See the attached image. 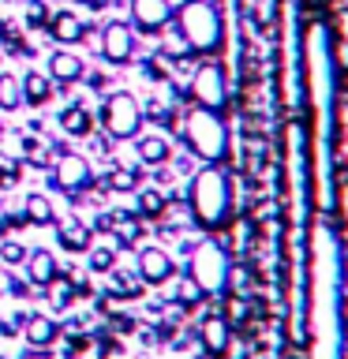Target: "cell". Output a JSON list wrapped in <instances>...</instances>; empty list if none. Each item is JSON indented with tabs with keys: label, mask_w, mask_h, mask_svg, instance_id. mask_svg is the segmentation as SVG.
I'll use <instances>...</instances> for the list:
<instances>
[{
	"label": "cell",
	"mask_w": 348,
	"mask_h": 359,
	"mask_svg": "<svg viewBox=\"0 0 348 359\" xmlns=\"http://www.w3.org/2000/svg\"><path fill=\"white\" fill-rule=\"evenodd\" d=\"M307 269V337L311 359H341V243L326 221L311 224Z\"/></svg>",
	"instance_id": "1"
},
{
	"label": "cell",
	"mask_w": 348,
	"mask_h": 359,
	"mask_svg": "<svg viewBox=\"0 0 348 359\" xmlns=\"http://www.w3.org/2000/svg\"><path fill=\"white\" fill-rule=\"evenodd\" d=\"M187 202L202 229H225L232 217V180L221 165H202L187 184Z\"/></svg>",
	"instance_id": "2"
},
{
	"label": "cell",
	"mask_w": 348,
	"mask_h": 359,
	"mask_svg": "<svg viewBox=\"0 0 348 359\" xmlns=\"http://www.w3.org/2000/svg\"><path fill=\"white\" fill-rule=\"evenodd\" d=\"M281 105L296 112L303 105V38L300 0H281Z\"/></svg>",
	"instance_id": "3"
},
{
	"label": "cell",
	"mask_w": 348,
	"mask_h": 359,
	"mask_svg": "<svg viewBox=\"0 0 348 359\" xmlns=\"http://www.w3.org/2000/svg\"><path fill=\"white\" fill-rule=\"evenodd\" d=\"M285 198L292 229H303L311 210V165H307V135L300 123H285Z\"/></svg>",
	"instance_id": "4"
},
{
	"label": "cell",
	"mask_w": 348,
	"mask_h": 359,
	"mask_svg": "<svg viewBox=\"0 0 348 359\" xmlns=\"http://www.w3.org/2000/svg\"><path fill=\"white\" fill-rule=\"evenodd\" d=\"M176 34L191 53H213L225 41V19L210 0H184L176 8Z\"/></svg>",
	"instance_id": "5"
},
{
	"label": "cell",
	"mask_w": 348,
	"mask_h": 359,
	"mask_svg": "<svg viewBox=\"0 0 348 359\" xmlns=\"http://www.w3.org/2000/svg\"><path fill=\"white\" fill-rule=\"evenodd\" d=\"M184 139L191 146V154L202 157L206 165H221L225 154H229V128H225L221 112L195 105L184 116Z\"/></svg>",
	"instance_id": "6"
},
{
	"label": "cell",
	"mask_w": 348,
	"mask_h": 359,
	"mask_svg": "<svg viewBox=\"0 0 348 359\" xmlns=\"http://www.w3.org/2000/svg\"><path fill=\"white\" fill-rule=\"evenodd\" d=\"M187 277L199 285L202 296H221L229 288V277H232V262H229V251L213 240H202L195 251H191V262H187Z\"/></svg>",
	"instance_id": "7"
},
{
	"label": "cell",
	"mask_w": 348,
	"mask_h": 359,
	"mask_svg": "<svg viewBox=\"0 0 348 359\" xmlns=\"http://www.w3.org/2000/svg\"><path fill=\"white\" fill-rule=\"evenodd\" d=\"M146 120V112L139 105V97L131 94V90H112V94L105 97V105H101V123H105L109 139H135Z\"/></svg>",
	"instance_id": "8"
},
{
	"label": "cell",
	"mask_w": 348,
	"mask_h": 359,
	"mask_svg": "<svg viewBox=\"0 0 348 359\" xmlns=\"http://www.w3.org/2000/svg\"><path fill=\"white\" fill-rule=\"evenodd\" d=\"M191 97H195L199 109H210V112H221L229 105V72L221 64H199L195 75H191Z\"/></svg>",
	"instance_id": "9"
},
{
	"label": "cell",
	"mask_w": 348,
	"mask_h": 359,
	"mask_svg": "<svg viewBox=\"0 0 348 359\" xmlns=\"http://www.w3.org/2000/svg\"><path fill=\"white\" fill-rule=\"evenodd\" d=\"M94 184V168L83 154H64L53 168V187H60L64 195H83Z\"/></svg>",
	"instance_id": "10"
},
{
	"label": "cell",
	"mask_w": 348,
	"mask_h": 359,
	"mask_svg": "<svg viewBox=\"0 0 348 359\" xmlns=\"http://www.w3.org/2000/svg\"><path fill=\"white\" fill-rule=\"evenodd\" d=\"M101 56L109 64H128L135 56V30L123 19H109L101 27Z\"/></svg>",
	"instance_id": "11"
},
{
	"label": "cell",
	"mask_w": 348,
	"mask_h": 359,
	"mask_svg": "<svg viewBox=\"0 0 348 359\" xmlns=\"http://www.w3.org/2000/svg\"><path fill=\"white\" fill-rule=\"evenodd\" d=\"M176 273V262L173 255L165 251V247H142L139 251V280L142 285H168Z\"/></svg>",
	"instance_id": "12"
},
{
	"label": "cell",
	"mask_w": 348,
	"mask_h": 359,
	"mask_svg": "<svg viewBox=\"0 0 348 359\" xmlns=\"http://www.w3.org/2000/svg\"><path fill=\"white\" fill-rule=\"evenodd\" d=\"M131 27L135 30H146V34H157L173 22V4L168 0H131Z\"/></svg>",
	"instance_id": "13"
},
{
	"label": "cell",
	"mask_w": 348,
	"mask_h": 359,
	"mask_svg": "<svg viewBox=\"0 0 348 359\" xmlns=\"http://www.w3.org/2000/svg\"><path fill=\"white\" fill-rule=\"evenodd\" d=\"M53 79V83H64V86H72V83H79V79L86 75V67H83V60H79L75 53H67V49H56L53 56H49V72H45Z\"/></svg>",
	"instance_id": "14"
},
{
	"label": "cell",
	"mask_w": 348,
	"mask_h": 359,
	"mask_svg": "<svg viewBox=\"0 0 348 359\" xmlns=\"http://www.w3.org/2000/svg\"><path fill=\"white\" fill-rule=\"evenodd\" d=\"M333 165L348 168V97L333 105Z\"/></svg>",
	"instance_id": "15"
},
{
	"label": "cell",
	"mask_w": 348,
	"mask_h": 359,
	"mask_svg": "<svg viewBox=\"0 0 348 359\" xmlns=\"http://www.w3.org/2000/svg\"><path fill=\"white\" fill-rule=\"evenodd\" d=\"M56 240H60L64 251H90V224L79 217H67L64 224H56Z\"/></svg>",
	"instance_id": "16"
},
{
	"label": "cell",
	"mask_w": 348,
	"mask_h": 359,
	"mask_svg": "<svg viewBox=\"0 0 348 359\" xmlns=\"http://www.w3.org/2000/svg\"><path fill=\"white\" fill-rule=\"evenodd\" d=\"M19 83H22V105H49V101H53V79L41 75L38 67L27 72Z\"/></svg>",
	"instance_id": "17"
},
{
	"label": "cell",
	"mask_w": 348,
	"mask_h": 359,
	"mask_svg": "<svg viewBox=\"0 0 348 359\" xmlns=\"http://www.w3.org/2000/svg\"><path fill=\"white\" fill-rule=\"evenodd\" d=\"M49 30H53V38L60 41V45H72V41H83V34H86V27H83V19L75 15V11H56V15L49 19Z\"/></svg>",
	"instance_id": "18"
},
{
	"label": "cell",
	"mask_w": 348,
	"mask_h": 359,
	"mask_svg": "<svg viewBox=\"0 0 348 359\" xmlns=\"http://www.w3.org/2000/svg\"><path fill=\"white\" fill-rule=\"evenodd\" d=\"M27 277H30V285H53V280H56V258H53V251H45V247L30 251L27 255Z\"/></svg>",
	"instance_id": "19"
},
{
	"label": "cell",
	"mask_w": 348,
	"mask_h": 359,
	"mask_svg": "<svg viewBox=\"0 0 348 359\" xmlns=\"http://www.w3.org/2000/svg\"><path fill=\"white\" fill-rule=\"evenodd\" d=\"M135 154H139L142 165H165L168 157H173V146H168V139H161V135H142V139L135 142Z\"/></svg>",
	"instance_id": "20"
},
{
	"label": "cell",
	"mask_w": 348,
	"mask_h": 359,
	"mask_svg": "<svg viewBox=\"0 0 348 359\" xmlns=\"http://www.w3.org/2000/svg\"><path fill=\"white\" fill-rule=\"evenodd\" d=\"M22 337H27V344L34 348H45L56 341V322L45 318V314H30L27 318V330H22Z\"/></svg>",
	"instance_id": "21"
},
{
	"label": "cell",
	"mask_w": 348,
	"mask_h": 359,
	"mask_svg": "<svg viewBox=\"0 0 348 359\" xmlns=\"http://www.w3.org/2000/svg\"><path fill=\"white\" fill-rule=\"evenodd\" d=\"M202 344H206L210 352H225V348H229V322H225L221 314H210V318L202 322Z\"/></svg>",
	"instance_id": "22"
},
{
	"label": "cell",
	"mask_w": 348,
	"mask_h": 359,
	"mask_svg": "<svg viewBox=\"0 0 348 359\" xmlns=\"http://www.w3.org/2000/svg\"><path fill=\"white\" fill-rule=\"evenodd\" d=\"M27 221L30 224H53L56 221V213H53V202L38 195V191H30L27 195Z\"/></svg>",
	"instance_id": "23"
},
{
	"label": "cell",
	"mask_w": 348,
	"mask_h": 359,
	"mask_svg": "<svg viewBox=\"0 0 348 359\" xmlns=\"http://www.w3.org/2000/svg\"><path fill=\"white\" fill-rule=\"evenodd\" d=\"M22 105V83L19 75L0 72V109H19Z\"/></svg>",
	"instance_id": "24"
},
{
	"label": "cell",
	"mask_w": 348,
	"mask_h": 359,
	"mask_svg": "<svg viewBox=\"0 0 348 359\" xmlns=\"http://www.w3.org/2000/svg\"><path fill=\"white\" fill-rule=\"evenodd\" d=\"M60 123H64V131H67V135H90V116H86V109H83V105L64 109Z\"/></svg>",
	"instance_id": "25"
},
{
	"label": "cell",
	"mask_w": 348,
	"mask_h": 359,
	"mask_svg": "<svg viewBox=\"0 0 348 359\" xmlns=\"http://www.w3.org/2000/svg\"><path fill=\"white\" fill-rule=\"evenodd\" d=\"M165 210V195L157 187H142L139 191V213L142 217H157V213Z\"/></svg>",
	"instance_id": "26"
},
{
	"label": "cell",
	"mask_w": 348,
	"mask_h": 359,
	"mask_svg": "<svg viewBox=\"0 0 348 359\" xmlns=\"http://www.w3.org/2000/svg\"><path fill=\"white\" fill-rule=\"evenodd\" d=\"M109 273H112V292H116V296H139V285H142V280H135V277H139V273H128V269H109Z\"/></svg>",
	"instance_id": "27"
},
{
	"label": "cell",
	"mask_w": 348,
	"mask_h": 359,
	"mask_svg": "<svg viewBox=\"0 0 348 359\" xmlns=\"http://www.w3.org/2000/svg\"><path fill=\"white\" fill-rule=\"evenodd\" d=\"M86 262H90V269H94V273H109V269L116 266V247H94Z\"/></svg>",
	"instance_id": "28"
},
{
	"label": "cell",
	"mask_w": 348,
	"mask_h": 359,
	"mask_svg": "<svg viewBox=\"0 0 348 359\" xmlns=\"http://www.w3.org/2000/svg\"><path fill=\"white\" fill-rule=\"evenodd\" d=\"M109 191H131L135 187V172H128V168H112V172L105 176Z\"/></svg>",
	"instance_id": "29"
},
{
	"label": "cell",
	"mask_w": 348,
	"mask_h": 359,
	"mask_svg": "<svg viewBox=\"0 0 348 359\" xmlns=\"http://www.w3.org/2000/svg\"><path fill=\"white\" fill-rule=\"evenodd\" d=\"M0 258H4L8 266H19V262H27V251H22V243L4 240V243H0Z\"/></svg>",
	"instance_id": "30"
},
{
	"label": "cell",
	"mask_w": 348,
	"mask_h": 359,
	"mask_svg": "<svg viewBox=\"0 0 348 359\" xmlns=\"http://www.w3.org/2000/svg\"><path fill=\"white\" fill-rule=\"evenodd\" d=\"M333 210H341V224H344V236H348V180H341V184H337Z\"/></svg>",
	"instance_id": "31"
},
{
	"label": "cell",
	"mask_w": 348,
	"mask_h": 359,
	"mask_svg": "<svg viewBox=\"0 0 348 359\" xmlns=\"http://www.w3.org/2000/svg\"><path fill=\"white\" fill-rule=\"evenodd\" d=\"M176 296H180V303H195V299H202V292H199V285L191 277H184V285H180Z\"/></svg>",
	"instance_id": "32"
},
{
	"label": "cell",
	"mask_w": 348,
	"mask_h": 359,
	"mask_svg": "<svg viewBox=\"0 0 348 359\" xmlns=\"http://www.w3.org/2000/svg\"><path fill=\"white\" fill-rule=\"evenodd\" d=\"M27 22H30V27H45V22H49V8H45V4H30L27 8Z\"/></svg>",
	"instance_id": "33"
},
{
	"label": "cell",
	"mask_w": 348,
	"mask_h": 359,
	"mask_svg": "<svg viewBox=\"0 0 348 359\" xmlns=\"http://www.w3.org/2000/svg\"><path fill=\"white\" fill-rule=\"evenodd\" d=\"M341 314H344V318H348V296L341 299Z\"/></svg>",
	"instance_id": "34"
},
{
	"label": "cell",
	"mask_w": 348,
	"mask_h": 359,
	"mask_svg": "<svg viewBox=\"0 0 348 359\" xmlns=\"http://www.w3.org/2000/svg\"><path fill=\"white\" fill-rule=\"evenodd\" d=\"M307 4H311V8H319V4H322V0H307Z\"/></svg>",
	"instance_id": "35"
},
{
	"label": "cell",
	"mask_w": 348,
	"mask_h": 359,
	"mask_svg": "<svg viewBox=\"0 0 348 359\" xmlns=\"http://www.w3.org/2000/svg\"><path fill=\"white\" fill-rule=\"evenodd\" d=\"M341 359H348V348H344V352H341Z\"/></svg>",
	"instance_id": "36"
}]
</instances>
